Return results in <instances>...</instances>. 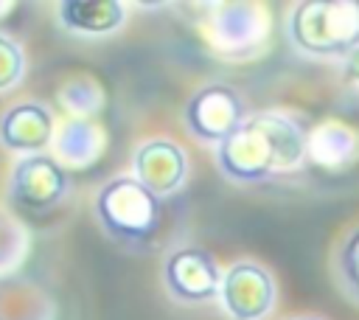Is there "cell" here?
I'll use <instances>...</instances> for the list:
<instances>
[{"instance_id":"obj_1","label":"cell","mask_w":359,"mask_h":320,"mask_svg":"<svg viewBox=\"0 0 359 320\" xmlns=\"http://www.w3.org/2000/svg\"><path fill=\"white\" fill-rule=\"evenodd\" d=\"M306 126L286 109H258L213 149L216 168L238 185H258L294 174L306 163Z\"/></svg>"},{"instance_id":"obj_2","label":"cell","mask_w":359,"mask_h":320,"mask_svg":"<svg viewBox=\"0 0 359 320\" xmlns=\"http://www.w3.org/2000/svg\"><path fill=\"white\" fill-rule=\"evenodd\" d=\"M289 48L311 62H345L359 51V0H300L283 20Z\"/></svg>"},{"instance_id":"obj_3","label":"cell","mask_w":359,"mask_h":320,"mask_svg":"<svg viewBox=\"0 0 359 320\" xmlns=\"http://www.w3.org/2000/svg\"><path fill=\"white\" fill-rule=\"evenodd\" d=\"M93 216L112 241L143 244L160 227V199L132 174H115L95 191Z\"/></svg>"},{"instance_id":"obj_4","label":"cell","mask_w":359,"mask_h":320,"mask_svg":"<svg viewBox=\"0 0 359 320\" xmlns=\"http://www.w3.org/2000/svg\"><path fill=\"white\" fill-rule=\"evenodd\" d=\"M202 11L208 45L224 59H252L269 42L272 20L264 3H208Z\"/></svg>"},{"instance_id":"obj_5","label":"cell","mask_w":359,"mask_h":320,"mask_svg":"<svg viewBox=\"0 0 359 320\" xmlns=\"http://www.w3.org/2000/svg\"><path fill=\"white\" fill-rule=\"evenodd\" d=\"M250 115L241 93L224 81H208L191 93L182 107V124L188 135L205 146H219Z\"/></svg>"},{"instance_id":"obj_6","label":"cell","mask_w":359,"mask_h":320,"mask_svg":"<svg viewBox=\"0 0 359 320\" xmlns=\"http://www.w3.org/2000/svg\"><path fill=\"white\" fill-rule=\"evenodd\" d=\"M216 303L230 320H266L278 303V281L255 258H238L222 269Z\"/></svg>"},{"instance_id":"obj_7","label":"cell","mask_w":359,"mask_h":320,"mask_svg":"<svg viewBox=\"0 0 359 320\" xmlns=\"http://www.w3.org/2000/svg\"><path fill=\"white\" fill-rule=\"evenodd\" d=\"M70 194V171L53 154L17 157L8 174V196L25 213H48Z\"/></svg>"},{"instance_id":"obj_8","label":"cell","mask_w":359,"mask_h":320,"mask_svg":"<svg viewBox=\"0 0 359 320\" xmlns=\"http://www.w3.org/2000/svg\"><path fill=\"white\" fill-rule=\"evenodd\" d=\"M163 286L185 306L210 303L219 295L222 264L202 244H180L163 258Z\"/></svg>"},{"instance_id":"obj_9","label":"cell","mask_w":359,"mask_h":320,"mask_svg":"<svg viewBox=\"0 0 359 320\" xmlns=\"http://www.w3.org/2000/svg\"><path fill=\"white\" fill-rule=\"evenodd\" d=\"M132 177L157 199L174 196L188 180V154L171 138H149L132 154Z\"/></svg>"},{"instance_id":"obj_10","label":"cell","mask_w":359,"mask_h":320,"mask_svg":"<svg viewBox=\"0 0 359 320\" xmlns=\"http://www.w3.org/2000/svg\"><path fill=\"white\" fill-rule=\"evenodd\" d=\"M56 121L53 112L39 101H20L11 104L0 115V146L14 152L17 157L45 154L53 143Z\"/></svg>"},{"instance_id":"obj_11","label":"cell","mask_w":359,"mask_h":320,"mask_svg":"<svg viewBox=\"0 0 359 320\" xmlns=\"http://www.w3.org/2000/svg\"><path fill=\"white\" fill-rule=\"evenodd\" d=\"M306 163L325 174H345L359 163V129L342 118H325L306 132Z\"/></svg>"},{"instance_id":"obj_12","label":"cell","mask_w":359,"mask_h":320,"mask_svg":"<svg viewBox=\"0 0 359 320\" xmlns=\"http://www.w3.org/2000/svg\"><path fill=\"white\" fill-rule=\"evenodd\" d=\"M56 22L84 39H104L123 28L126 3L121 0H62L56 3Z\"/></svg>"},{"instance_id":"obj_13","label":"cell","mask_w":359,"mask_h":320,"mask_svg":"<svg viewBox=\"0 0 359 320\" xmlns=\"http://www.w3.org/2000/svg\"><path fill=\"white\" fill-rule=\"evenodd\" d=\"M104 146H107V135L95 121L67 118L62 126H56L50 152L70 171V168H87L90 163H95Z\"/></svg>"},{"instance_id":"obj_14","label":"cell","mask_w":359,"mask_h":320,"mask_svg":"<svg viewBox=\"0 0 359 320\" xmlns=\"http://www.w3.org/2000/svg\"><path fill=\"white\" fill-rule=\"evenodd\" d=\"M56 306L50 295L25 275L0 278V320H53Z\"/></svg>"},{"instance_id":"obj_15","label":"cell","mask_w":359,"mask_h":320,"mask_svg":"<svg viewBox=\"0 0 359 320\" xmlns=\"http://www.w3.org/2000/svg\"><path fill=\"white\" fill-rule=\"evenodd\" d=\"M331 275L342 298L359 306V225L337 241L334 255H331Z\"/></svg>"},{"instance_id":"obj_16","label":"cell","mask_w":359,"mask_h":320,"mask_svg":"<svg viewBox=\"0 0 359 320\" xmlns=\"http://www.w3.org/2000/svg\"><path fill=\"white\" fill-rule=\"evenodd\" d=\"M28 247H31L28 227L11 213L0 211V278L17 272V267L28 255Z\"/></svg>"},{"instance_id":"obj_17","label":"cell","mask_w":359,"mask_h":320,"mask_svg":"<svg viewBox=\"0 0 359 320\" xmlns=\"http://www.w3.org/2000/svg\"><path fill=\"white\" fill-rule=\"evenodd\" d=\"M59 101L65 104V109L73 118H90L101 109L104 104V90L98 87V81L93 79H70L62 90H59Z\"/></svg>"},{"instance_id":"obj_18","label":"cell","mask_w":359,"mask_h":320,"mask_svg":"<svg viewBox=\"0 0 359 320\" xmlns=\"http://www.w3.org/2000/svg\"><path fill=\"white\" fill-rule=\"evenodd\" d=\"M25 76V51L22 45L0 31V93L14 90Z\"/></svg>"},{"instance_id":"obj_19","label":"cell","mask_w":359,"mask_h":320,"mask_svg":"<svg viewBox=\"0 0 359 320\" xmlns=\"http://www.w3.org/2000/svg\"><path fill=\"white\" fill-rule=\"evenodd\" d=\"M342 65H345V76H348V81L359 87V51H356L353 56H348Z\"/></svg>"},{"instance_id":"obj_20","label":"cell","mask_w":359,"mask_h":320,"mask_svg":"<svg viewBox=\"0 0 359 320\" xmlns=\"http://www.w3.org/2000/svg\"><path fill=\"white\" fill-rule=\"evenodd\" d=\"M11 8H14V3H8V0H0V20H3V17H6Z\"/></svg>"},{"instance_id":"obj_21","label":"cell","mask_w":359,"mask_h":320,"mask_svg":"<svg viewBox=\"0 0 359 320\" xmlns=\"http://www.w3.org/2000/svg\"><path fill=\"white\" fill-rule=\"evenodd\" d=\"M289 320H328V317H320V314H297V317H289Z\"/></svg>"}]
</instances>
